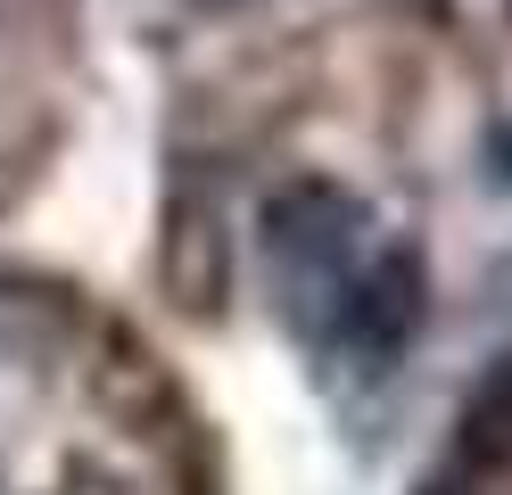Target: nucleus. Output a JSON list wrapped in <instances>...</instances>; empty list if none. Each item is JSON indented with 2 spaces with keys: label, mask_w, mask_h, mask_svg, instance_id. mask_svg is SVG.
<instances>
[{
  "label": "nucleus",
  "mask_w": 512,
  "mask_h": 495,
  "mask_svg": "<svg viewBox=\"0 0 512 495\" xmlns=\"http://www.w3.org/2000/svg\"><path fill=\"white\" fill-rule=\"evenodd\" d=\"M372 248H380V240H372V207H364L356 190L323 182V174L281 182V190L265 198V281H273L281 322H290L306 347L323 339L339 289L356 281V264H364Z\"/></svg>",
  "instance_id": "obj_1"
},
{
  "label": "nucleus",
  "mask_w": 512,
  "mask_h": 495,
  "mask_svg": "<svg viewBox=\"0 0 512 495\" xmlns=\"http://www.w3.org/2000/svg\"><path fill=\"white\" fill-rule=\"evenodd\" d=\"M455 446H463V462H479V471H512V355L488 363V380L463 396Z\"/></svg>",
  "instance_id": "obj_4"
},
{
  "label": "nucleus",
  "mask_w": 512,
  "mask_h": 495,
  "mask_svg": "<svg viewBox=\"0 0 512 495\" xmlns=\"http://www.w3.org/2000/svg\"><path fill=\"white\" fill-rule=\"evenodd\" d=\"M190 9H240V0H190Z\"/></svg>",
  "instance_id": "obj_6"
},
{
  "label": "nucleus",
  "mask_w": 512,
  "mask_h": 495,
  "mask_svg": "<svg viewBox=\"0 0 512 495\" xmlns=\"http://www.w3.org/2000/svg\"><path fill=\"white\" fill-rule=\"evenodd\" d=\"M488 174L512 190V124H496V132H488Z\"/></svg>",
  "instance_id": "obj_5"
},
{
  "label": "nucleus",
  "mask_w": 512,
  "mask_h": 495,
  "mask_svg": "<svg viewBox=\"0 0 512 495\" xmlns=\"http://www.w3.org/2000/svg\"><path fill=\"white\" fill-rule=\"evenodd\" d=\"M422 322H430V264H422V248L413 240H380L356 264V281L339 289L314 355L356 363V372H389V363L422 339Z\"/></svg>",
  "instance_id": "obj_2"
},
{
  "label": "nucleus",
  "mask_w": 512,
  "mask_h": 495,
  "mask_svg": "<svg viewBox=\"0 0 512 495\" xmlns=\"http://www.w3.org/2000/svg\"><path fill=\"white\" fill-rule=\"evenodd\" d=\"M422 495H455V487H422Z\"/></svg>",
  "instance_id": "obj_7"
},
{
  "label": "nucleus",
  "mask_w": 512,
  "mask_h": 495,
  "mask_svg": "<svg viewBox=\"0 0 512 495\" xmlns=\"http://www.w3.org/2000/svg\"><path fill=\"white\" fill-rule=\"evenodd\" d=\"M157 289L174 297L182 314H223V289H232V248H223V215L215 198H166V231H157Z\"/></svg>",
  "instance_id": "obj_3"
}]
</instances>
